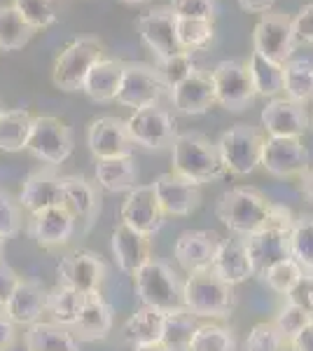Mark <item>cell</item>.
Returning <instances> with one entry per match:
<instances>
[{
  "label": "cell",
  "mask_w": 313,
  "mask_h": 351,
  "mask_svg": "<svg viewBox=\"0 0 313 351\" xmlns=\"http://www.w3.org/2000/svg\"><path fill=\"white\" fill-rule=\"evenodd\" d=\"M171 148H173V152H171L173 173L180 176V178L190 180L195 185H201L225 176V167H222L218 155V145L203 134H178Z\"/></svg>",
  "instance_id": "6da1fadb"
},
{
  "label": "cell",
  "mask_w": 313,
  "mask_h": 351,
  "mask_svg": "<svg viewBox=\"0 0 313 351\" xmlns=\"http://www.w3.org/2000/svg\"><path fill=\"white\" fill-rule=\"evenodd\" d=\"M274 204L253 188H231L215 204V216L238 237H250L269 225Z\"/></svg>",
  "instance_id": "7a4b0ae2"
},
{
  "label": "cell",
  "mask_w": 313,
  "mask_h": 351,
  "mask_svg": "<svg viewBox=\"0 0 313 351\" xmlns=\"http://www.w3.org/2000/svg\"><path fill=\"white\" fill-rule=\"evenodd\" d=\"M183 307L195 319H225L236 307L234 288L218 279L210 269L187 274L183 284Z\"/></svg>",
  "instance_id": "3957f363"
},
{
  "label": "cell",
  "mask_w": 313,
  "mask_h": 351,
  "mask_svg": "<svg viewBox=\"0 0 313 351\" xmlns=\"http://www.w3.org/2000/svg\"><path fill=\"white\" fill-rule=\"evenodd\" d=\"M292 220L295 216L290 208L281 206V204H274L269 225L262 228L260 232H255V234L243 237L255 276H262L278 260L290 258L288 237H290V228H292Z\"/></svg>",
  "instance_id": "277c9868"
},
{
  "label": "cell",
  "mask_w": 313,
  "mask_h": 351,
  "mask_svg": "<svg viewBox=\"0 0 313 351\" xmlns=\"http://www.w3.org/2000/svg\"><path fill=\"white\" fill-rule=\"evenodd\" d=\"M134 284L140 302L145 307H155L162 311H173L183 307V284L178 274L166 263L150 258L143 267L134 271Z\"/></svg>",
  "instance_id": "5b68a950"
},
{
  "label": "cell",
  "mask_w": 313,
  "mask_h": 351,
  "mask_svg": "<svg viewBox=\"0 0 313 351\" xmlns=\"http://www.w3.org/2000/svg\"><path fill=\"white\" fill-rule=\"evenodd\" d=\"M210 82L215 89V104H220L229 112H243L253 106L255 87L253 77L248 71V61L241 59H227L220 61L210 71Z\"/></svg>",
  "instance_id": "8992f818"
},
{
  "label": "cell",
  "mask_w": 313,
  "mask_h": 351,
  "mask_svg": "<svg viewBox=\"0 0 313 351\" xmlns=\"http://www.w3.org/2000/svg\"><path fill=\"white\" fill-rule=\"evenodd\" d=\"M103 59V45L96 38H77L56 56L52 82L61 92H82L87 73L96 61Z\"/></svg>",
  "instance_id": "52a82bcc"
},
{
  "label": "cell",
  "mask_w": 313,
  "mask_h": 351,
  "mask_svg": "<svg viewBox=\"0 0 313 351\" xmlns=\"http://www.w3.org/2000/svg\"><path fill=\"white\" fill-rule=\"evenodd\" d=\"M73 132L66 122L52 115H38L33 117L31 134L26 141V150L36 160L45 162L47 167L64 164L73 152Z\"/></svg>",
  "instance_id": "ba28073f"
},
{
  "label": "cell",
  "mask_w": 313,
  "mask_h": 351,
  "mask_svg": "<svg viewBox=\"0 0 313 351\" xmlns=\"http://www.w3.org/2000/svg\"><path fill=\"white\" fill-rule=\"evenodd\" d=\"M262 134L250 124H234L220 136L218 155L225 167V171H231L236 176H248L258 169L260 155H262Z\"/></svg>",
  "instance_id": "9c48e42d"
},
{
  "label": "cell",
  "mask_w": 313,
  "mask_h": 351,
  "mask_svg": "<svg viewBox=\"0 0 313 351\" xmlns=\"http://www.w3.org/2000/svg\"><path fill=\"white\" fill-rule=\"evenodd\" d=\"M253 52L262 54L274 64H286L292 59L297 47V36L292 31V16L286 12H266L253 28Z\"/></svg>",
  "instance_id": "30bf717a"
},
{
  "label": "cell",
  "mask_w": 313,
  "mask_h": 351,
  "mask_svg": "<svg viewBox=\"0 0 313 351\" xmlns=\"http://www.w3.org/2000/svg\"><path fill=\"white\" fill-rule=\"evenodd\" d=\"M127 132L134 141V145H140L145 150H162L173 145L178 129H175V120L159 106H150V108H138L129 115Z\"/></svg>",
  "instance_id": "8fae6325"
},
{
  "label": "cell",
  "mask_w": 313,
  "mask_h": 351,
  "mask_svg": "<svg viewBox=\"0 0 313 351\" xmlns=\"http://www.w3.org/2000/svg\"><path fill=\"white\" fill-rule=\"evenodd\" d=\"M164 92H166V84L157 73V68L145 64H124L122 84H119L115 101L134 110L150 108V106L159 104Z\"/></svg>",
  "instance_id": "7c38bea8"
},
{
  "label": "cell",
  "mask_w": 313,
  "mask_h": 351,
  "mask_svg": "<svg viewBox=\"0 0 313 351\" xmlns=\"http://www.w3.org/2000/svg\"><path fill=\"white\" fill-rule=\"evenodd\" d=\"M122 225L140 232L145 237H152L162 230L164 225V211L157 202L155 188L150 185H136L127 192V199L122 204V211H119Z\"/></svg>",
  "instance_id": "4fadbf2b"
},
{
  "label": "cell",
  "mask_w": 313,
  "mask_h": 351,
  "mask_svg": "<svg viewBox=\"0 0 313 351\" xmlns=\"http://www.w3.org/2000/svg\"><path fill=\"white\" fill-rule=\"evenodd\" d=\"M59 284L75 288L82 295L99 293L105 279V265L92 251H73L59 260Z\"/></svg>",
  "instance_id": "5bb4252c"
},
{
  "label": "cell",
  "mask_w": 313,
  "mask_h": 351,
  "mask_svg": "<svg viewBox=\"0 0 313 351\" xmlns=\"http://www.w3.org/2000/svg\"><path fill=\"white\" fill-rule=\"evenodd\" d=\"M309 150L299 138H274V136H269L262 143L260 164L278 178L299 176L309 169Z\"/></svg>",
  "instance_id": "9a60e30c"
},
{
  "label": "cell",
  "mask_w": 313,
  "mask_h": 351,
  "mask_svg": "<svg viewBox=\"0 0 313 351\" xmlns=\"http://www.w3.org/2000/svg\"><path fill=\"white\" fill-rule=\"evenodd\" d=\"M136 26H138V33L147 45V49L157 56V61L183 52L178 45V36H175V14L168 8L150 10V12L140 16Z\"/></svg>",
  "instance_id": "2e32d148"
},
{
  "label": "cell",
  "mask_w": 313,
  "mask_h": 351,
  "mask_svg": "<svg viewBox=\"0 0 313 351\" xmlns=\"http://www.w3.org/2000/svg\"><path fill=\"white\" fill-rule=\"evenodd\" d=\"M89 150L96 160H115V157H131L134 141L127 132V122L119 117L105 115L92 122L87 134Z\"/></svg>",
  "instance_id": "e0dca14e"
},
{
  "label": "cell",
  "mask_w": 313,
  "mask_h": 351,
  "mask_svg": "<svg viewBox=\"0 0 313 351\" xmlns=\"http://www.w3.org/2000/svg\"><path fill=\"white\" fill-rule=\"evenodd\" d=\"M260 120L266 134L274 138H301L311 127V117L304 106L290 99H271Z\"/></svg>",
  "instance_id": "ac0fdd59"
},
{
  "label": "cell",
  "mask_w": 313,
  "mask_h": 351,
  "mask_svg": "<svg viewBox=\"0 0 313 351\" xmlns=\"http://www.w3.org/2000/svg\"><path fill=\"white\" fill-rule=\"evenodd\" d=\"M157 195V202L162 206L164 216H190L201 204V190L199 185L190 183V180L180 178L173 171L157 176V180L152 183Z\"/></svg>",
  "instance_id": "d6986e66"
},
{
  "label": "cell",
  "mask_w": 313,
  "mask_h": 351,
  "mask_svg": "<svg viewBox=\"0 0 313 351\" xmlns=\"http://www.w3.org/2000/svg\"><path fill=\"white\" fill-rule=\"evenodd\" d=\"M77 232V223L64 206H52L33 213L28 220V234L40 248H59L71 241Z\"/></svg>",
  "instance_id": "ffe728a7"
},
{
  "label": "cell",
  "mask_w": 313,
  "mask_h": 351,
  "mask_svg": "<svg viewBox=\"0 0 313 351\" xmlns=\"http://www.w3.org/2000/svg\"><path fill=\"white\" fill-rule=\"evenodd\" d=\"M210 271L231 288L248 281L250 276H255L246 251V239L238 234L229 237V239H220L213 263H210Z\"/></svg>",
  "instance_id": "44dd1931"
},
{
  "label": "cell",
  "mask_w": 313,
  "mask_h": 351,
  "mask_svg": "<svg viewBox=\"0 0 313 351\" xmlns=\"http://www.w3.org/2000/svg\"><path fill=\"white\" fill-rule=\"evenodd\" d=\"M218 243H220V237L215 234V232L185 230L183 234L175 239L173 256L187 274H197V271L210 269V263H213Z\"/></svg>",
  "instance_id": "7402d4cb"
},
{
  "label": "cell",
  "mask_w": 313,
  "mask_h": 351,
  "mask_svg": "<svg viewBox=\"0 0 313 351\" xmlns=\"http://www.w3.org/2000/svg\"><path fill=\"white\" fill-rule=\"evenodd\" d=\"M64 204V192H61V176L54 171V167H42L38 171L28 173L24 188L19 195V206L28 213H38L45 208L61 206Z\"/></svg>",
  "instance_id": "603a6c76"
},
{
  "label": "cell",
  "mask_w": 313,
  "mask_h": 351,
  "mask_svg": "<svg viewBox=\"0 0 313 351\" xmlns=\"http://www.w3.org/2000/svg\"><path fill=\"white\" fill-rule=\"evenodd\" d=\"M61 192L64 204L61 206L75 218V223L84 225V230L92 228L101 211V195L94 183H89L84 176H61Z\"/></svg>",
  "instance_id": "cb8c5ba5"
},
{
  "label": "cell",
  "mask_w": 313,
  "mask_h": 351,
  "mask_svg": "<svg viewBox=\"0 0 313 351\" xmlns=\"http://www.w3.org/2000/svg\"><path fill=\"white\" fill-rule=\"evenodd\" d=\"M171 104L185 115H203L215 106V89L210 82V73L197 71L185 77L178 87L171 89Z\"/></svg>",
  "instance_id": "d4e9b609"
},
{
  "label": "cell",
  "mask_w": 313,
  "mask_h": 351,
  "mask_svg": "<svg viewBox=\"0 0 313 351\" xmlns=\"http://www.w3.org/2000/svg\"><path fill=\"white\" fill-rule=\"evenodd\" d=\"M68 330L77 342H99L105 339L112 330V307L101 298V293L84 295V304L79 309V316Z\"/></svg>",
  "instance_id": "484cf974"
},
{
  "label": "cell",
  "mask_w": 313,
  "mask_h": 351,
  "mask_svg": "<svg viewBox=\"0 0 313 351\" xmlns=\"http://www.w3.org/2000/svg\"><path fill=\"white\" fill-rule=\"evenodd\" d=\"M3 311L14 326H33L42 321V314L47 311V291L38 281L21 279L14 293L5 302Z\"/></svg>",
  "instance_id": "4316f807"
},
{
  "label": "cell",
  "mask_w": 313,
  "mask_h": 351,
  "mask_svg": "<svg viewBox=\"0 0 313 351\" xmlns=\"http://www.w3.org/2000/svg\"><path fill=\"white\" fill-rule=\"evenodd\" d=\"M112 256H115L117 267L124 274H134L138 267H143L147 260L152 258V248H150V237L140 234V232L127 228V225L119 223L115 232H112Z\"/></svg>",
  "instance_id": "83f0119b"
},
{
  "label": "cell",
  "mask_w": 313,
  "mask_h": 351,
  "mask_svg": "<svg viewBox=\"0 0 313 351\" xmlns=\"http://www.w3.org/2000/svg\"><path fill=\"white\" fill-rule=\"evenodd\" d=\"M124 75V61L117 59H101L92 66L82 84V92L96 104H110L117 99L119 84Z\"/></svg>",
  "instance_id": "f1b7e54d"
},
{
  "label": "cell",
  "mask_w": 313,
  "mask_h": 351,
  "mask_svg": "<svg viewBox=\"0 0 313 351\" xmlns=\"http://www.w3.org/2000/svg\"><path fill=\"white\" fill-rule=\"evenodd\" d=\"M164 316H166V311L155 309V307H145V304L140 309H136L122 326L124 342L131 344V347L162 342Z\"/></svg>",
  "instance_id": "f546056e"
},
{
  "label": "cell",
  "mask_w": 313,
  "mask_h": 351,
  "mask_svg": "<svg viewBox=\"0 0 313 351\" xmlns=\"http://www.w3.org/2000/svg\"><path fill=\"white\" fill-rule=\"evenodd\" d=\"M28 351H79V342L68 328H61L52 321H38L26 330Z\"/></svg>",
  "instance_id": "4dcf8cb0"
},
{
  "label": "cell",
  "mask_w": 313,
  "mask_h": 351,
  "mask_svg": "<svg viewBox=\"0 0 313 351\" xmlns=\"http://www.w3.org/2000/svg\"><path fill=\"white\" fill-rule=\"evenodd\" d=\"M138 169L131 157H115V160H96V183L108 192H129L136 188Z\"/></svg>",
  "instance_id": "1f68e13d"
},
{
  "label": "cell",
  "mask_w": 313,
  "mask_h": 351,
  "mask_svg": "<svg viewBox=\"0 0 313 351\" xmlns=\"http://www.w3.org/2000/svg\"><path fill=\"white\" fill-rule=\"evenodd\" d=\"M283 92L295 104L313 101V59H290L283 64Z\"/></svg>",
  "instance_id": "d6a6232c"
},
{
  "label": "cell",
  "mask_w": 313,
  "mask_h": 351,
  "mask_svg": "<svg viewBox=\"0 0 313 351\" xmlns=\"http://www.w3.org/2000/svg\"><path fill=\"white\" fill-rule=\"evenodd\" d=\"M33 115L24 108H0V150L21 152L26 150V141L31 134Z\"/></svg>",
  "instance_id": "836d02e7"
},
{
  "label": "cell",
  "mask_w": 313,
  "mask_h": 351,
  "mask_svg": "<svg viewBox=\"0 0 313 351\" xmlns=\"http://www.w3.org/2000/svg\"><path fill=\"white\" fill-rule=\"evenodd\" d=\"M195 330H197V319L185 307L166 311V316H164L162 344L168 351H187Z\"/></svg>",
  "instance_id": "e575fe53"
},
{
  "label": "cell",
  "mask_w": 313,
  "mask_h": 351,
  "mask_svg": "<svg viewBox=\"0 0 313 351\" xmlns=\"http://www.w3.org/2000/svg\"><path fill=\"white\" fill-rule=\"evenodd\" d=\"M84 304V295L75 288L59 284L54 291L47 293V311L52 314V324L61 328H71L79 316V309Z\"/></svg>",
  "instance_id": "d590c367"
},
{
  "label": "cell",
  "mask_w": 313,
  "mask_h": 351,
  "mask_svg": "<svg viewBox=\"0 0 313 351\" xmlns=\"http://www.w3.org/2000/svg\"><path fill=\"white\" fill-rule=\"evenodd\" d=\"M288 248H290V258L301 269L313 271V213H301V216L292 220Z\"/></svg>",
  "instance_id": "8d00e7d4"
},
{
  "label": "cell",
  "mask_w": 313,
  "mask_h": 351,
  "mask_svg": "<svg viewBox=\"0 0 313 351\" xmlns=\"http://www.w3.org/2000/svg\"><path fill=\"white\" fill-rule=\"evenodd\" d=\"M248 71H250V77H253L255 94L274 99L276 94L283 92V66L281 64H274V61L264 59L262 54L253 52L248 59Z\"/></svg>",
  "instance_id": "74e56055"
},
{
  "label": "cell",
  "mask_w": 313,
  "mask_h": 351,
  "mask_svg": "<svg viewBox=\"0 0 313 351\" xmlns=\"http://www.w3.org/2000/svg\"><path fill=\"white\" fill-rule=\"evenodd\" d=\"M33 33L36 31L21 19L12 5H0V49L3 52H16L26 47Z\"/></svg>",
  "instance_id": "f35d334b"
},
{
  "label": "cell",
  "mask_w": 313,
  "mask_h": 351,
  "mask_svg": "<svg viewBox=\"0 0 313 351\" xmlns=\"http://www.w3.org/2000/svg\"><path fill=\"white\" fill-rule=\"evenodd\" d=\"M175 36H178V45L183 52H197L210 45L215 36L213 21L206 19H178L175 16Z\"/></svg>",
  "instance_id": "ab89813d"
},
{
  "label": "cell",
  "mask_w": 313,
  "mask_h": 351,
  "mask_svg": "<svg viewBox=\"0 0 313 351\" xmlns=\"http://www.w3.org/2000/svg\"><path fill=\"white\" fill-rule=\"evenodd\" d=\"M12 8L33 31L49 28L59 19V0H12Z\"/></svg>",
  "instance_id": "60d3db41"
},
{
  "label": "cell",
  "mask_w": 313,
  "mask_h": 351,
  "mask_svg": "<svg viewBox=\"0 0 313 351\" xmlns=\"http://www.w3.org/2000/svg\"><path fill=\"white\" fill-rule=\"evenodd\" d=\"M187 351H236V337L229 328L218 324L197 326Z\"/></svg>",
  "instance_id": "b9f144b4"
},
{
  "label": "cell",
  "mask_w": 313,
  "mask_h": 351,
  "mask_svg": "<svg viewBox=\"0 0 313 351\" xmlns=\"http://www.w3.org/2000/svg\"><path fill=\"white\" fill-rule=\"evenodd\" d=\"M301 276H304V269H301L292 258H286L271 265V267L262 274V281H264L271 291H276L278 295H290V293L297 288Z\"/></svg>",
  "instance_id": "7bdbcfd3"
},
{
  "label": "cell",
  "mask_w": 313,
  "mask_h": 351,
  "mask_svg": "<svg viewBox=\"0 0 313 351\" xmlns=\"http://www.w3.org/2000/svg\"><path fill=\"white\" fill-rule=\"evenodd\" d=\"M195 71H197V64L190 52L173 54V56H168V59L159 61V66H157V73L162 75V80L166 84L168 92L173 87H178V84L183 82L185 77H190Z\"/></svg>",
  "instance_id": "ee69618b"
},
{
  "label": "cell",
  "mask_w": 313,
  "mask_h": 351,
  "mask_svg": "<svg viewBox=\"0 0 313 351\" xmlns=\"http://www.w3.org/2000/svg\"><path fill=\"white\" fill-rule=\"evenodd\" d=\"M311 321H313V316L304 307H299L297 302H288L286 307L278 311L274 326H276V330L283 335V339L290 342V339L297 335V332L304 330V328L309 326Z\"/></svg>",
  "instance_id": "f6af8a7d"
},
{
  "label": "cell",
  "mask_w": 313,
  "mask_h": 351,
  "mask_svg": "<svg viewBox=\"0 0 313 351\" xmlns=\"http://www.w3.org/2000/svg\"><path fill=\"white\" fill-rule=\"evenodd\" d=\"M246 347L248 351H286V339L276 330L274 324L262 321V324H255L253 330L248 332Z\"/></svg>",
  "instance_id": "bcb514c9"
},
{
  "label": "cell",
  "mask_w": 313,
  "mask_h": 351,
  "mask_svg": "<svg viewBox=\"0 0 313 351\" xmlns=\"http://www.w3.org/2000/svg\"><path fill=\"white\" fill-rule=\"evenodd\" d=\"M24 216H21L19 202H14L8 192H0V237L5 241L12 239L21 232Z\"/></svg>",
  "instance_id": "7dc6e473"
},
{
  "label": "cell",
  "mask_w": 313,
  "mask_h": 351,
  "mask_svg": "<svg viewBox=\"0 0 313 351\" xmlns=\"http://www.w3.org/2000/svg\"><path fill=\"white\" fill-rule=\"evenodd\" d=\"M168 10L178 19H206L213 21L218 12V3L215 0H171Z\"/></svg>",
  "instance_id": "c3c4849f"
},
{
  "label": "cell",
  "mask_w": 313,
  "mask_h": 351,
  "mask_svg": "<svg viewBox=\"0 0 313 351\" xmlns=\"http://www.w3.org/2000/svg\"><path fill=\"white\" fill-rule=\"evenodd\" d=\"M292 31L297 40L313 43V3L304 5L297 14L292 16Z\"/></svg>",
  "instance_id": "681fc988"
},
{
  "label": "cell",
  "mask_w": 313,
  "mask_h": 351,
  "mask_svg": "<svg viewBox=\"0 0 313 351\" xmlns=\"http://www.w3.org/2000/svg\"><path fill=\"white\" fill-rule=\"evenodd\" d=\"M21 276L10 267L5 260H0V307H5V302L10 300V295L14 293V288L19 286Z\"/></svg>",
  "instance_id": "f907efd6"
},
{
  "label": "cell",
  "mask_w": 313,
  "mask_h": 351,
  "mask_svg": "<svg viewBox=\"0 0 313 351\" xmlns=\"http://www.w3.org/2000/svg\"><path fill=\"white\" fill-rule=\"evenodd\" d=\"M288 298H290V302H297L299 307H304L313 316V276H309V274L301 276L297 288H295Z\"/></svg>",
  "instance_id": "816d5d0a"
},
{
  "label": "cell",
  "mask_w": 313,
  "mask_h": 351,
  "mask_svg": "<svg viewBox=\"0 0 313 351\" xmlns=\"http://www.w3.org/2000/svg\"><path fill=\"white\" fill-rule=\"evenodd\" d=\"M16 342V326L0 309V351H10Z\"/></svg>",
  "instance_id": "f5cc1de1"
},
{
  "label": "cell",
  "mask_w": 313,
  "mask_h": 351,
  "mask_svg": "<svg viewBox=\"0 0 313 351\" xmlns=\"http://www.w3.org/2000/svg\"><path fill=\"white\" fill-rule=\"evenodd\" d=\"M290 344H292V351H313V321L290 339Z\"/></svg>",
  "instance_id": "db71d44e"
},
{
  "label": "cell",
  "mask_w": 313,
  "mask_h": 351,
  "mask_svg": "<svg viewBox=\"0 0 313 351\" xmlns=\"http://www.w3.org/2000/svg\"><path fill=\"white\" fill-rule=\"evenodd\" d=\"M238 5H241V10H246L250 14H266V12H271L276 0H238Z\"/></svg>",
  "instance_id": "11a10c76"
},
{
  "label": "cell",
  "mask_w": 313,
  "mask_h": 351,
  "mask_svg": "<svg viewBox=\"0 0 313 351\" xmlns=\"http://www.w3.org/2000/svg\"><path fill=\"white\" fill-rule=\"evenodd\" d=\"M299 195L304 197V199L313 202V169L311 167L299 173Z\"/></svg>",
  "instance_id": "9f6ffc18"
},
{
  "label": "cell",
  "mask_w": 313,
  "mask_h": 351,
  "mask_svg": "<svg viewBox=\"0 0 313 351\" xmlns=\"http://www.w3.org/2000/svg\"><path fill=\"white\" fill-rule=\"evenodd\" d=\"M134 351H168L162 342H152V344H138V347H131Z\"/></svg>",
  "instance_id": "6f0895ef"
},
{
  "label": "cell",
  "mask_w": 313,
  "mask_h": 351,
  "mask_svg": "<svg viewBox=\"0 0 313 351\" xmlns=\"http://www.w3.org/2000/svg\"><path fill=\"white\" fill-rule=\"evenodd\" d=\"M3 253H5V239L0 237V260H3Z\"/></svg>",
  "instance_id": "680465c9"
},
{
  "label": "cell",
  "mask_w": 313,
  "mask_h": 351,
  "mask_svg": "<svg viewBox=\"0 0 313 351\" xmlns=\"http://www.w3.org/2000/svg\"><path fill=\"white\" fill-rule=\"evenodd\" d=\"M124 3H129V5H138V3H145V0H124Z\"/></svg>",
  "instance_id": "91938a15"
},
{
  "label": "cell",
  "mask_w": 313,
  "mask_h": 351,
  "mask_svg": "<svg viewBox=\"0 0 313 351\" xmlns=\"http://www.w3.org/2000/svg\"><path fill=\"white\" fill-rule=\"evenodd\" d=\"M0 309H3V307H0Z\"/></svg>",
  "instance_id": "94428289"
}]
</instances>
